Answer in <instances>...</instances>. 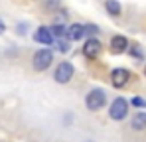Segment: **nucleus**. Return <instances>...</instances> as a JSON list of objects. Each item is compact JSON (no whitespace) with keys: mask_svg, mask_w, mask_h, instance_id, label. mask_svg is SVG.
Returning a JSON list of instances; mask_svg holds the SVG:
<instances>
[{"mask_svg":"<svg viewBox=\"0 0 146 142\" xmlns=\"http://www.w3.org/2000/svg\"><path fill=\"white\" fill-rule=\"evenodd\" d=\"M53 63V51L49 47H44V49H38L32 57V67L36 71H46L49 69V65Z\"/></svg>","mask_w":146,"mask_h":142,"instance_id":"1","label":"nucleus"},{"mask_svg":"<svg viewBox=\"0 0 146 142\" xmlns=\"http://www.w3.org/2000/svg\"><path fill=\"white\" fill-rule=\"evenodd\" d=\"M105 103H107V93H105V89H91L87 97H85V107L91 111V113H95V111H101L103 107H105Z\"/></svg>","mask_w":146,"mask_h":142,"instance_id":"2","label":"nucleus"},{"mask_svg":"<svg viewBox=\"0 0 146 142\" xmlns=\"http://www.w3.org/2000/svg\"><path fill=\"white\" fill-rule=\"evenodd\" d=\"M128 107H130V103L124 97H117L109 105V117L113 118V120H124L126 115H128Z\"/></svg>","mask_w":146,"mask_h":142,"instance_id":"3","label":"nucleus"},{"mask_svg":"<svg viewBox=\"0 0 146 142\" xmlns=\"http://www.w3.org/2000/svg\"><path fill=\"white\" fill-rule=\"evenodd\" d=\"M73 73H75V69H73L71 61H61V63L55 67V71H53V79H55L59 85H65V83L71 81Z\"/></svg>","mask_w":146,"mask_h":142,"instance_id":"4","label":"nucleus"},{"mask_svg":"<svg viewBox=\"0 0 146 142\" xmlns=\"http://www.w3.org/2000/svg\"><path fill=\"white\" fill-rule=\"evenodd\" d=\"M128 79H130V71L124 69V67H117V69H113V73H111V83L117 89L124 87L128 83Z\"/></svg>","mask_w":146,"mask_h":142,"instance_id":"5","label":"nucleus"},{"mask_svg":"<svg viewBox=\"0 0 146 142\" xmlns=\"http://www.w3.org/2000/svg\"><path fill=\"white\" fill-rule=\"evenodd\" d=\"M34 42H38L42 46H51L55 42V38H53V34H51V30H49L48 26H40L34 32Z\"/></svg>","mask_w":146,"mask_h":142,"instance_id":"6","label":"nucleus"},{"mask_svg":"<svg viewBox=\"0 0 146 142\" xmlns=\"http://www.w3.org/2000/svg\"><path fill=\"white\" fill-rule=\"evenodd\" d=\"M101 42H99L97 38H89L85 44H83V55L85 57H89V59H95L99 53H101Z\"/></svg>","mask_w":146,"mask_h":142,"instance_id":"7","label":"nucleus"},{"mask_svg":"<svg viewBox=\"0 0 146 142\" xmlns=\"http://www.w3.org/2000/svg\"><path fill=\"white\" fill-rule=\"evenodd\" d=\"M128 47H130L128 46V40L124 36H113L111 38V51L113 53H124Z\"/></svg>","mask_w":146,"mask_h":142,"instance_id":"8","label":"nucleus"},{"mask_svg":"<svg viewBox=\"0 0 146 142\" xmlns=\"http://www.w3.org/2000/svg\"><path fill=\"white\" fill-rule=\"evenodd\" d=\"M83 36H85V26H83V24H71V26L67 28V38H69L71 42H79Z\"/></svg>","mask_w":146,"mask_h":142,"instance_id":"9","label":"nucleus"},{"mask_svg":"<svg viewBox=\"0 0 146 142\" xmlns=\"http://www.w3.org/2000/svg\"><path fill=\"white\" fill-rule=\"evenodd\" d=\"M130 126H132L134 130H144V128H146V113H144V111H140V113H136V115L132 117Z\"/></svg>","mask_w":146,"mask_h":142,"instance_id":"10","label":"nucleus"},{"mask_svg":"<svg viewBox=\"0 0 146 142\" xmlns=\"http://www.w3.org/2000/svg\"><path fill=\"white\" fill-rule=\"evenodd\" d=\"M105 8H107V12L111 16H121V12H122L119 0H105Z\"/></svg>","mask_w":146,"mask_h":142,"instance_id":"11","label":"nucleus"},{"mask_svg":"<svg viewBox=\"0 0 146 142\" xmlns=\"http://www.w3.org/2000/svg\"><path fill=\"white\" fill-rule=\"evenodd\" d=\"M49 30H51L53 38H63V36H67V28L61 26V24H53V26H49Z\"/></svg>","mask_w":146,"mask_h":142,"instance_id":"12","label":"nucleus"},{"mask_svg":"<svg viewBox=\"0 0 146 142\" xmlns=\"http://www.w3.org/2000/svg\"><path fill=\"white\" fill-rule=\"evenodd\" d=\"M130 105L136 107V109H146V101L142 99V97H134V99L130 101Z\"/></svg>","mask_w":146,"mask_h":142,"instance_id":"13","label":"nucleus"},{"mask_svg":"<svg viewBox=\"0 0 146 142\" xmlns=\"http://www.w3.org/2000/svg\"><path fill=\"white\" fill-rule=\"evenodd\" d=\"M99 34V28L95 24H85V36H95Z\"/></svg>","mask_w":146,"mask_h":142,"instance_id":"14","label":"nucleus"},{"mask_svg":"<svg viewBox=\"0 0 146 142\" xmlns=\"http://www.w3.org/2000/svg\"><path fill=\"white\" fill-rule=\"evenodd\" d=\"M128 51H130L134 57H144V53L140 51V47H138V46H130V47H128Z\"/></svg>","mask_w":146,"mask_h":142,"instance_id":"15","label":"nucleus"},{"mask_svg":"<svg viewBox=\"0 0 146 142\" xmlns=\"http://www.w3.org/2000/svg\"><path fill=\"white\" fill-rule=\"evenodd\" d=\"M57 49H59L61 53H67V51H69V44L63 42V40H59V42H57Z\"/></svg>","mask_w":146,"mask_h":142,"instance_id":"16","label":"nucleus"},{"mask_svg":"<svg viewBox=\"0 0 146 142\" xmlns=\"http://www.w3.org/2000/svg\"><path fill=\"white\" fill-rule=\"evenodd\" d=\"M4 32H6V26H4V22H2V20H0V36H2V34H4Z\"/></svg>","mask_w":146,"mask_h":142,"instance_id":"17","label":"nucleus"},{"mask_svg":"<svg viewBox=\"0 0 146 142\" xmlns=\"http://www.w3.org/2000/svg\"><path fill=\"white\" fill-rule=\"evenodd\" d=\"M144 75H146V65H144Z\"/></svg>","mask_w":146,"mask_h":142,"instance_id":"18","label":"nucleus"}]
</instances>
